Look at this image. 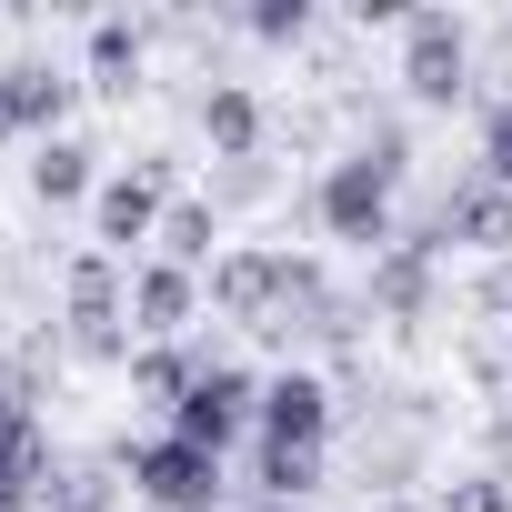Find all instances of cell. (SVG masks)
<instances>
[{
	"label": "cell",
	"instance_id": "cell-1",
	"mask_svg": "<svg viewBox=\"0 0 512 512\" xmlns=\"http://www.w3.org/2000/svg\"><path fill=\"white\" fill-rule=\"evenodd\" d=\"M402 171H412V131L402 121H372L342 161H322V181H312V221L332 231V241H352V251H382L402 241L392 231V201H402Z\"/></svg>",
	"mask_w": 512,
	"mask_h": 512
},
{
	"label": "cell",
	"instance_id": "cell-2",
	"mask_svg": "<svg viewBox=\"0 0 512 512\" xmlns=\"http://www.w3.org/2000/svg\"><path fill=\"white\" fill-rule=\"evenodd\" d=\"M322 452H332V382L322 372H272L262 422H251V502L322 492Z\"/></svg>",
	"mask_w": 512,
	"mask_h": 512
},
{
	"label": "cell",
	"instance_id": "cell-3",
	"mask_svg": "<svg viewBox=\"0 0 512 512\" xmlns=\"http://www.w3.org/2000/svg\"><path fill=\"white\" fill-rule=\"evenodd\" d=\"M61 492L51 472V432H41V372L0 362V512H41Z\"/></svg>",
	"mask_w": 512,
	"mask_h": 512
},
{
	"label": "cell",
	"instance_id": "cell-4",
	"mask_svg": "<svg viewBox=\"0 0 512 512\" xmlns=\"http://www.w3.org/2000/svg\"><path fill=\"white\" fill-rule=\"evenodd\" d=\"M121 472H131V492H141L151 512H221V492H231L221 452H201V442H181V432H131V442H121Z\"/></svg>",
	"mask_w": 512,
	"mask_h": 512
},
{
	"label": "cell",
	"instance_id": "cell-5",
	"mask_svg": "<svg viewBox=\"0 0 512 512\" xmlns=\"http://www.w3.org/2000/svg\"><path fill=\"white\" fill-rule=\"evenodd\" d=\"M161 211H171V161H131V171H101L91 191V251H111V262H151L161 241Z\"/></svg>",
	"mask_w": 512,
	"mask_h": 512
},
{
	"label": "cell",
	"instance_id": "cell-6",
	"mask_svg": "<svg viewBox=\"0 0 512 512\" xmlns=\"http://www.w3.org/2000/svg\"><path fill=\"white\" fill-rule=\"evenodd\" d=\"M402 91L422 111H452L472 91V21L462 11H412L402 21Z\"/></svg>",
	"mask_w": 512,
	"mask_h": 512
},
{
	"label": "cell",
	"instance_id": "cell-7",
	"mask_svg": "<svg viewBox=\"0 0 512 512\" xmlns=\"http://www.w3.org/2000/svg\"><path fill=\"white\" fill-rule=\"evenodd\" d=\"M251 422H262V372H251V362H211V372L181 392V412H171L161 432H181V442H201V452L231 462V442H241Z\"/></svg>",
	"mask_w": 512,
	"mask_h": 512
},
{
	"label": "cell",
	"instance_id": "cell-8",
	"mask_svg": "<svg viewBox=\"0 0 512 512\" xmlns=\"http://www.w3.org/2000/svg\"><path fill=\"white\" fill-rule=\"evenodd\" d=\"M71 71L61 61H41V51H21V61H0V141H61V121H71Z\"/></svg>",
	"mask_w": 512,
	"mask_h": 512
},
{
	"label": "cell",
	"instance_id": "cell-9",
	"mask_svg": "<svg viewBox=\"0 0 512 512\" xmlns=\"http://www.w3.org/2000/svg\"><path fill=\"white\" fill-rule=\"evenodd\" d=\"M61 312H71V342H81V352H131V342H121V322H131V262L81 251L71 282H61Z\"/></svg>",
	"mask_w": 512,
	"mask_h": 512
},
{
	"label": "cell",
	"instance_id": "cell-10",
	"mask_svg": "<svg viewBox=\"0 0 512 512\" xmlns=\"http://www.w3.org/2000/svg\"><path fill=\"white\" fill-rule=\"evenodd\" d=\"M201 292H211V312H221V322L282 332V251H262V241H231L221 262L201 272Z\"/></svg>",
	"mask_w": 512,
	"mask_h": 512
},
{
	"label": "cell",
	"instance_id": "cell-11",
	"mask_svg": "<svg viewBox=\"0 0 512 512\" xmlns=\"http://www.w3.org/2000/svg\"><path fill=\"white\" fill-rule=\"evenodd\" d=\"M422 241H432V251H512V191H492L482 171H472V181H452V191L432 201Z\"/></svg>",
	"mask_w": 512,
	"mask_h": 512
},
{
	"label": "cell",
	"instance_id": "cell-12",
	"mask_svg": "<svg viewBox=\"0 0 512 512\" xmlns=\"http://www.w3.org/2000/svg\"><path fill=\"white\" fill-rule=\"evenodd\" d=\"M432 292H442V251L412 231V241H392L382 262H372L362 312H372V322H422V312H432Z\"/></svg>",
	"mask_w": 512,
	"mask_h": 512
},
{
	"label": "cell",
	"instance_id": "cell-13",
	"mask_svg": "<svg viewBox=\"0 0 512 512\" xmlns=\"http://www.w3.org/2000/svg\"><path fill=\"white\" fill-rule=\"evenodd\" d=\"M191 322H201V272H181V262L151 251V262L131 272V332L141 342H181Z\"/></svg>",
	"mask_w": 512,
	"mask_h": 512
},
{
	"label": "cell",
	"instance_id": "cell-14",
	"mask_svg": "<svg viewBox=\"0 0 512 512\" xmlns=\"http://www.w3.org/2000/svg\"><path fill=\"white\" fill-rule=\"evenodd\" d=\"M211 362H221V352H201V342H131V392H141V402H161V422H171V412H181V392H191Z\"/></svg>",
	"mask_w": 512,
	"mask_h": 512
},
{
	"label": "cell",
	"instance_id": "cell-15",
	"mask_svg": "<svg viewBox=\"0 0 512 512\" xmlns=\"http://www.w3.org/2000/svg\"><path fill=\"white\" fill-rule=\"evenodd\" d=\"M201 131H211V151L241 171V161H262V91L251 81H211L201 91Z\"/></svg>",
	"mask_w": 512,
	"mask_h": 512
},
{
	"label": "cell",
	"instance_id": "cell-16",
	"mask_svg": "<svg viewBox=\"0 0 512 512\" xmlns=\"http://www.w3.org/2000/svg\"><path fill=\"white\" fill-rule=\"evenodd\" d=\"M161 262H181V272H211L221 262V201H201V191H171V211H161Z\"/></svg>",
	"mask_w": 512,
	"mask_h": 512
},
{
	"label": "cell",
	"instance_id": "cell-17",
	"mask_svg": "<svg viewBox=\"0 0 512 512\" xmlns=\"http://www.w3.org/2000/svg\"><path fill=\"white\" fill-rule=\"evenodd\" d=\"M141 61H151V31L141 21H91V91H111V101H131L141 91Z\"/></svg>",
	"mask_w": 512,
	"mask_h": 512
},
{
	"label": "cell",
	"instance_id": "cell-18",
	"mask_svg": "<svg viewBox=\"0 0 512 512\" xmlns=\"http://www.w3.org/2000/svg\"><path fill=\"white\" fill-rule=\"evenodd\" d=\"M91 191H101V151H91V141H71V131H61V141H41V151H31V201H51V211H61V201H91Z\"/></svg>",
	"mask_w": 512,
	"mask_h": 512
},
{
	"label": "cell",
	"instance_id": "cell-19",
	"mask_svg": "<svg viewBox=\"0 0 512 512\" xmlns=\"http://www.w3.org/2000/svg\"><path fill=\"white\" fill-rule=\"evenodd\" d=\"M241 31L262 41V51H302V41H312V0H251Z\"/></svg>",
	"mask_w": 512,
	"mask_h": 512
},
{
	"label": "cell",
	"instance_id": "cell-20",
	"mask_svg": "<svg viewBox=\"0 0 512 512\" xmlns=\"http://www.w3.org/2000/svg\"><path fill=\"white\" fill-rule=\"evenodd\" d=\"M482 181H492V191H512V101H492V111H482Z\"/></svg>",
	"mask_w": 512,
	"mask_h": 512
},
{
	"label": "cell",
	"instance_id": "cell-21",
	"mask_svg": "<svg viewBox=\"0 0 512 512\" xmlns=\"http://www.w3.org/2000/svg\"><path fill=\"white\" fill-rule=\"evenodd\" d=\"M432 512H512V482H502V472H472V482H452Z\"/></svg>",
	"mask_w": 512,
	"mask_h": 512
},
{
	"label": "cell",
	"instance_id": "cell-22",
	"mask_svg": "<svg viewBox=\"0 0 512 512\" xmlns=\"http://www.w3.org/2000/svg\"><path fill=\"white\" fill-rule=\"evenodd\" d=\"M41 512H111V472H61V492Z\"/></svg>",
	"mask_w": 512,
	"mask_h": 512
},
{
	"label": "cell",
	"instance_id": "cell-23",
	"mask_svg": "<svg viewBox=\"0 0 512 512\" xmlns=\"http://www.w3.org/2000/svg\"><path fill=\"white\" fill-rule=\"evenodd\" d=\"M241 512H302V502H241Z\"/></svg>",
	"mask_w": 512,
	"mask_h": 512
}]
</instances>
